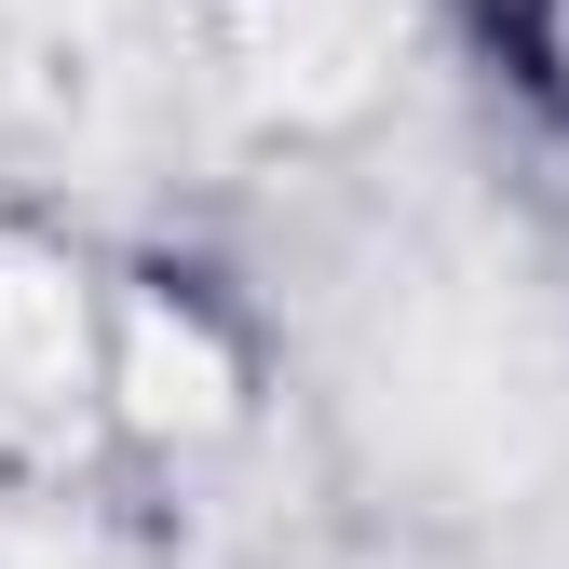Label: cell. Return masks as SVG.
<instances>
[{
    "label": "cell",
    "mask_w": 569,
    "mask_h": 569,
    "mask_svg": "<svg viewBox=\"0 0 569 569\" xmlns=\"http://www.w3.org/2000/svg\"><path fill=\"white\" fill-rule=\"evenodd\" d=\"M0 393L28 420H54L82 393V284H68L41 244H0Z\"/></svg>",
    "instance_id": "cell-1"
},
{
    "label": "cell",
    "mask_w": 569,
    "mask_h": 569,
    "mask_svg": "<svg viewBox=\"0 0 569 569\" xmlns=\"http://www.w3.org/2000/svg\"><path fill=\"white\" fill-rule=\"evenodd\" d=\"M122 380H136V420H150V435H203V420L231 407L218 339H203V326H177V312H136V339H122Z\"/></svg>",
    "instance_id": "cell-2"
}]
</instances>
